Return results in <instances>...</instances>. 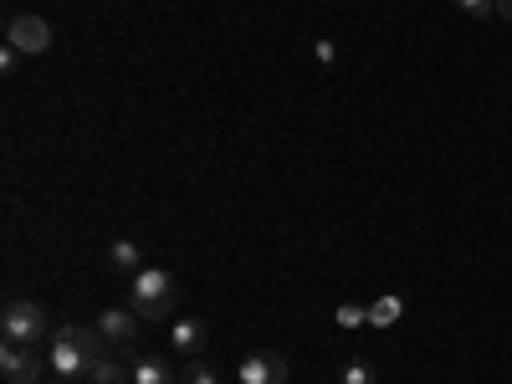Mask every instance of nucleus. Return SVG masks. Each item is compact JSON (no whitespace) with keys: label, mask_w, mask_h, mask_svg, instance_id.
Returning a JSON list of instances; mask_svg holds the SVG:
<instances>
[{"label":"nucleus","mask_w":512,"mask_h":384,"mask_svg":"<svg viewBox=\"0 0 512 384\" xmlns=\"http://www.w3.org/2000/svg\"><path fill=\"white\" fill-rule=\"evenodd\" d=\"M113 344L98 333V323L93 328H82V323H67V328H57L52 333V344H47V364H52V374L62 379V384H77V379H88L93 374V359H103Z\"/></svg>","instance_id":"f257e3e1"},{"label":"nucleus","mask_w":512,"mask_h":384,"mask_svg":"<svg viewBox=\"0 0 512 384\" xmlns=\"http://www.w3.org/2000/svg\"><path fill=\"white\" fill-rule=\"evenodd\" d=\"M128 308L139 318H169L175 313V277L164 267H144L139 277H128Z\"/></svg>","instance_id":"f03ea898"},{"label":"nucleus","mask_w":512,"mask_h":384,"mask_svg":"<svg viewBox=\"0 0 512 384\" xmlns=\"http://www.w3.org/2000/svg\"><path fill=\"white\" fill-rule=\"evenodd\" d=\"M0 338L6 344H26V349H36L41 338H47V308L41 303H6V313H0Z\"/></svg>","instance_id":"7ed1b4c3"},{"label":"nucleus","mask_w":512,"mask_h":384,"mask_svg":"<svg viewBox=\"0 0 512 384\" xmlns=\"http://www.w3.org/2000/svg\"><path fill=\"white\" fill-rule=\"evenodd\" d=\"M0 374H6V384H41V374H52V364H47L41 349L6 344V349H0Z\"/></svg>","instance_id":"20e7f679"},{"label":"nucleus","mask_w":512,"mask_h":384,"mask_svg":"<svg viewBox=\"0 0 512 384\" xmlns=\"http://www.w3.org/2000/svg\"><path fill=\"white\" fill-rule=\"evenodd\" d=\"M6 41L21 52V57H41L52 47V26L41 21V16H11L6 21Z\"/></svg>","instance_id":"39448f33"},{"label":"nucleus","mask_w":512,"mask_h":384,"mask_svg":"<svg viewBox=\"0 0 512 384\" xmlns=\"http://www.w3.org/2000/svg\"><path fill=\"white\" fill-rule=\"evenodd\" d=\"M287 374H292L287 359L272 354V349H256L236 364V384H287Z\"/></svg>","instance_id":"423d86ee"},{"label":"nucleus","mask_w":512,"mask_h":384,"mask_svg":"<svg viewBox=\"0 0 512 384\" xmlns=\"http://www.w3.org/2000/svg\"><path fill=\"white\" fill-rule=\"evenodd\" d=\"M139 323H144V318H139L134 308H103V313H98V333L108 338L113 349H128V344H134V338H139Z\"/></svg>","instance_id":"0eeeda50"},{"label":"nucleus","mask_w":512,"mask_h":384,"mask_svg":"<svg viewBox=\"0 0 512 384\" xmlns=\"http://www.w3.org/2000/svg\"><path fill=\"white\" fill-rule=\"evenodd\" d=\"M205 323L200 318H175V323H169V349H175L180 359H200L205 354Z\"/></svg>","instance_id":"6e6552de"},{"label":"nucleus","mask_w":512,"mask_h":384,"mask_svg":"<svg viewBox=\"0 0 512 384\" xmlns=\"http://www.w3.org/2000/svg\"><path fill=\"white\" fill-rule=\"evenodd\" d=\"M108 272L113 277H139L144 272V256H139V246L128 241V236H113L108 241Z\"/></svg>","instance_id":"1a4fd4ad"},{"label":"nucleus","mask_w":512,"mask_h":384,"mask_svg":"<svg viewBox=\"0 0 512 384\" xmlns=\"http://www.w3.org/2000/svg\"><path fill=\"white\" fill-rule=\"evenodd\" d=\"M93 384H134V364H123L113 349L103 354V359H93V374H88Z\"/></svg>","instance_id":"9d476101"},{"label":"nucleus","mask_w":512,"mask_h":384,"mask_svg":"<svg viewBox=\"0 0 512 384\" xmlns=\"http://www.w3.org/2000/svg\"><path fill=\"white\" fill-rule=\"evenodd\" d=\"M134 384H180V379H175V369H169V359L144 354V359H134Z\"/></svg>","instance_id":"9b49d317"},{"label":"nucleus","mask_w":512,"mask_h":384,"mask_svg":"<svg viewBox=\"0 0 512 384\" xmlns=\"http://www.w3.org/2000/svg\"><path fill=\"white\" fill-rule=\"evenodd\" d=\"M400 313H405L400 297H379V303L369 308V323H374V328H390V323H400Z\"/></svg>","instance_id":"f8f14e48"},{"label":"nucleus","mask_w":512,"mask_h":384,"mask_svg":"<svg viewBox=\"0 0 512 384\" xmlns=\"http://www.w3.org/2000/svg\"><path fill=\"white\" fill-rule=\"evenodd\" d=\"M338 384H379V374H374L369 359H349L344 369H338Z\"/></svg>","instance_id":"ddd939ff"},{"label":"nucleus","mask_w":512,"mask_h":384,"mask_svg":"<svg viewBox=\"0 0 512 384\" xmlns=\"http://www.w3.org/2000/svg\"><path fill=\"white\" fill-rule=\"evenodd\" d=\"M180 384H221V379H216V369H210L205 359H185V369H180Z\"/></svg>","instance_id":"4468645a"},{"label":"nucleus","mask_w":512,"mask_h":384,"mask_svg":"<svg viewBox=\"0 0 512 384\" xmlns=\"http://www.w3.org/2000/svg\"><path fill=\"white\" fill-rule=\"evenodd\" d=\"M333 323H338V328H359V323H369V308H354V303H344V308L333 313Z\"/></svg>","instance_id":"2eb2a0df"},{"label":"nucleus","mask_w":512,"mask_h":384,"mask_svg":"<svg viewBox=\"0 0 512 384\" xmlns=\"http://www.w3.org/2000/svg\"><path fill=\"white\" fill-rule=\"evenodd\" d=\"M456 6H461L466 16H492V11H497V0H456Z\"/></svg>","instance_id":"dca6fc26"},{"label":"nucleus","mask_w":512,"mask_h":384,"mask_svg":"<svg viewBox=\"0 0 512 384\" xmlns=\"http://www.w3.org/2000/svg\"><path fill=\"white\" fill-rule=\"evenodd\" d=\"M16 62H21V52L11 47V41H6V47H0V72H6V77H11V72H16Z\"/></svg>","instance_id":"f3484780"},{"label":"nucleus","mask_w":512,"mask_h":384,"mask_svg":"<svg viewBox=\"0 0 512 384\" xmlns=\"http://www.w3.org/2000/svg\"><path fill=\"white\" fill-rule=\"evenodd\" d=\"M313 57H318V62H333V57H338V47H333V41H318Z\"/></svg>","instance_id":"a211bd4d"},{"label":"nucleus","mask_w":512,"mask_h":384,"mask_svg":"<svg viewBox=\"0 0 512 384\" xmlns=\"http://www.w3.org/2000/svg\"><path fill=\"white\" fill-rule=\"evenodd\" d=\"M497 11H502V21H512V0H497Z\"/></svg>","instance_id":"6ab92c4d"}]
</instances>
